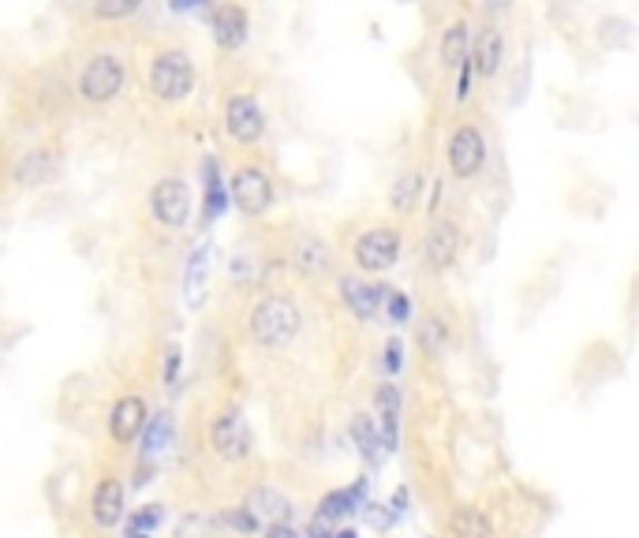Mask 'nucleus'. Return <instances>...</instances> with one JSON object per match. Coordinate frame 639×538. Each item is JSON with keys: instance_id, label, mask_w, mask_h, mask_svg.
<instances>
[{"instance_id": "f257e3e1", "label": "nucleus", "mask_w": 639, "mask_h": 538, "mask_svg": "<svg viewBox=\"0 0 639 538\" xmlns=\"http://www.w3.org/2000/svg\"><path fill=\"white\" fill-rule=\"evenodd\" d=\"M303 333V311L296 295L288 292H269L250 307L244 322V336L258 352H285V348Z\"/></svg>"}, {"instance_id": "f03ea898", "label": "nucleus", "mask_w": 639, "mask_h": 538, "mask_svg": "<svg viewBox=\"0 0 639 538\" xmlns=\"http://www.w3.org/2000/svg\"><path fill=\"white\" fill-rule=\"evenodd\" d=\"M195 82H198L195 60L176 46L157 49L150 57V65H146V90H150V98H157L161 105L187 101L195 94Z\"/></svg>"}, {"instance_id": "7ed1b4c3", "label": "nucleus", "mask_w": 639, "mask_h": 538, "mask_svg": "<svg viewBox=\"0 0 639 538\" xmlns=\"http://www.w3.org/2000/svg\"><path fill=\"white\" fill-rule=\"evenodd\" d=\"M206 446L222 463H244L250 460V427H247V415L239 404H222L209 415L206 423Z\"/></svg>"}, {"instance_id": "20e7f679", "label": "nucleus", "mask_w": 639, "mask_h": 538, "mask_svg": "<svg viewBox=\"0 0 639 538\" xmlns=\"http://www.w3.org/2000/svg\"><path fill=\"white\" fill-rule=\"evenodd\" d=\"M128 87V65L117 52H94L76 76V94L87 105H112Z\"/></svg>"}, {"instance_id": "39448f33", "label": "nucleus", "mask_w": 639, "mask_h": 538, "mask_svg": "<svg viewBox=\"0 0 639 538\" xmlns=\"http://www.w3.org/2000/svg\"><path fill=\"white\" fill-rule=\"evenodd\" d=\"M191 214H195V195L184 176L154 179V187L146 192V217H150L157 228L180 232V228H187Z\"/></svg>"}, {"instance_id": "423d86ee", "label": "nucleus", "mask_w": 639, "mask_h": 538, "mask_svg": "<svg viewBox=\"0 0 639 538\" xmlns=\"http://www.w3.org/2000/svg\"><path fill=\"white\" fill-rule=\"evenodd\" d=\"M404 236L393 225H371L352 239V262L363 277H382L401 262Z\"/></svg>"}, {"instance_id": "0eeeda50", "label": "nucleus", "mask_w": 639, "mask_h": 538, "mask_svg": "<svg viewBox=\"0 0 639 538\" xmlns=\"http://www.w3.org/2000/svg\"><path fill=\"white\" fill-rule=\"evenodd\" d=\"M228 198H233L244 217H266L277 203L274 176L255 162H244L228 179Z\"/></svg>"}, {"instance_id": "6e6552de", "label": "nucleus", "mask_w": 639, "mask_h": 538, "mask_svg": "<svg viewBox=\"0 0 639 538\" xmlns=\"http://www.w3.org/2000/svg\"><path fill=\"white\" fill-rule=\"evenodd\" d=\"M490 146L486 135L475 128V124H456L445 139V165L453 179H475L486 168Z\"/></svg>"}, {"instance_id": "1a4fd4ad", "label": "nucleus", "mask_w": 639, "mask_h": 538, "mask_svg": "<svg viewBox=\"0 0 639 538\" xmlns=\"http://www.w3.org/2000/svg\"><path fill=\"white\" fill-rule=\"evenodd\" d=\"M87 516L98 531H112V527L124 524V516H128V487H124L117 471H105L94 479L87 493Z\"/></svg>"}, {"instance_id": "9d476101", "label": "nucleus", "mask_w": 639, "mask_h": 538, "mask_svg": "<svg viewBox=\"0 0 639 538\" xmlns=\"http://www.w3.org/2000/svg\"><path fill=\"white\" fill-rule=\"evenodd\" d=\"M266 128H269L266 113H262L255 94H233V98L225 101V131L236 146H244V150L258 146L266 139Z\"/></svg>"}, {"instance_id": "9b49d317", "label": "nucleus", "mask_w": 639, "mask_h": 538, "mask_svg": "<svg viewBox=\"0 0 639 538\" xmlns=\"http://www.w3.org/2000/svg\"><path fill=\"white\" fill-rule=\"evenodd\" d=\"M146 419H150V408H146L142 393H124L112 400L109 419H105V434H109L112 449H131L139 441Z\"/></svg>"}, {"instance_id": "f8f14e48", "label": "nucleus", "mask_w": 639, "mask_h": 538, "mask_svg": "<svg viewBox=\"0 0 639 538\" xmlns=\"http://www.w3.org/2000/svg\"><path fill=\"white\" fill-rule=\"evenodd\" d=\"M460 247H464V232L453 217H438L423 236V258L434 273H449L456 266Z\"/></svg>"}, {"instance_id": "ddd939ff", "label": "nucleus", "mask_w": 639, "mask_h": 538, "mask_svg": "<svg viewBox=\"0 0 639 538\" xmlns=\"http://www.w3.org/2000/svg\"><path fill=\"white\" fill-rule=\"evenodd\" d=\"M401 411H404V393L393 382H385L374 389V419H379V438L385 457L401 449Z\"/></svg>"}, {"instance_id": "4468645a", "label": "nucleus", "mask_w": 639, "mask_h": 538, "mask_svg": "<svg viewBox=\"0 0 639 538\" xmlns=\"http://www.w3.org/2000/svg\"><path fill=\"white\" fill-rule=\"evenodd\" d=\"M60 168H65V157H60V150L52 143L30 146V150L16 162V184L19 187H46L60 176Z\"/></svg>"}, {"instance_id": "2eb2a0df", "label": "nucleus", "mask_w": 639, "mask_h": 538, "mask_svg": "<svg viewBox=\"0 0 639 538\" xmlns=\"http://www.w3.org/2000/svg\"><path fill=\"white\" fill-rule=\"evenodd\" d=\"M292 270L299 273L303 281H322L333 273V247L326 244L322 236H314V232H307V236H299L296 244H292Z\"/></svg>"}, {"instance_id": "dca6fc26", "label": "nucleus", "mask_w": 639, "mask_h": 538, "mask_svg": "<svg viewBox=\"0 0 639 538\" xmlns=\"http://www.w3.org/2000/svg\"><path fill=\"white\" fill-rule=\"evenodd\" d=\"M239 505H244L247 516H250V520H255L258 527L292 524V501H288L277 487H269V482H258V487H250Z\"/></svg>"}, {"instance_id": "f3484780", "label": "nucleus", "mask_w": 639, "mask_h": 538, "mask_svg": "<svg viewBox=\"0 0 639 538\" xmlns=\"http://www.w3.org/2000/svg\"><path fill=\"white\" fill-rule=\"evenodd\" d=\"M385 284H371L363 277H341V300L360 322H374L382 314V303H385Z\"/></svg>"}, {"instance_id": "a211bd4d", "label": "nucleus", "mask_w": 639, "mask_h": 538, "mask_svg": "<svg viewBox=\"0 0 639 538\" xmlns=\"http://www.w3.org/2000/svg\"><path fill=\"white\" fill-rule=\"evenodd\" d=\"M366 490H371V479H366V475H360V479H355L352 487L322 493V501L314 505V512L326 516L333 527H341L344 520H348V516H355V512H360L363 505H366Z\"/></svg>"}, {"instance_id": "6ab92c4d", "label": "nucleus", "mask_w": 639, "mask_h": 538, "mask_svg": "<svg viewBox=\"0 0 639 538\" xmlns=\"http://www.w3.org/2000/svg\"><path fill=\"white\" fill-rule=\"evenodd\" d=\"M247 38H250L247 8H239V4H222V8H217V16H214V41H217V46L228 49V52H236V49L247 46Z\"/></svg>"}, {"instance_id": "aec40b11", "label": "nucleus", "mask_w": 639, "mask_h": 538, "mask_svg": "<svg viewBox=\"0 0 639 538\" xmlns=\"http://www.w3.org/2000/svg\"><path fill=\"white\" fill-rule=\"evenodd\" d=\"M173 441H176V415L173 411H157V415L146 419V427H142V434L135 446H142L146 463H157L165 452L173 449Z\"/></svg>"}, {"instance_id": "412c9836", "label": "nucleus", "mask_w": 639, "mask_h": 538, "mask_svg": "<svg viewBox=\"0 0 639 538\" xmlns=\"http://www.w3.org/2000/svg\"><path fill=\"white\" fill-rule=\"evenodd\" d=\"M468 60L479 79H498L501 65H505V35L498 27H486L483 38L475 41V49L468 52Z\"/></svg>"}, {"instance_id": "4be33fe9", "label": "nucleus", "mask_w": 639, "mask_h": 538, "mask_svg": "<svg viewBox=\"0 0 639 538\" xmlns=\"http://www.w3.org/2000/svg\"><path fill=\"white\" fill-rule=\"evenodd\" d=\"M445 531L449 538H498L494 520H490V512L479 509V505H456L445 520Z\"/></svg>"}, {"instance_id": "5701e85b", "label": "nucleus", "mask_w": 639, "mask_h": 538, "mask_svg": "<svg viewBox=\"0 0 639 538\" xmlns=\"http://www.w3.org/2000/svg\"><path fill=\"white\" fill-rule=\"evenodd\" d=\"M225 209H228V187L222 165H217V157H203V221L214 225V221H222Z\"/></svg>"}, {"instance_id": "b1692460", "label": "nucleus", "mask_w": 639, "mask_h": 538, "mask_svg": "<svg viewBox=\"0 0 639 538\" xmlns=\"http://www.w3.org/2000/svg\"><path fill=\"white\" fill-rule=\"evenodd\" d=\"M348 438H352L355 452H360V460L371 463V468L385 457L382 438H379V427H374L371 411H355V415L348 419Z\"/></svg>"}, {"instance_id": "393cba45", "label": "nucleus", "mask_w": 639, "mask_h": 538, "mask_svg": "<svg viewBox=\"0 0 639 538\" xmlns=\"http://www.w3.org/2000/svg\"><path fill=\"white\" fill-rule=\"evenodd\" d=\"M423 173L419 168H407V173H401L393 179V187H390V209L393 214H415V206H419V195H423Z\"/></svg>"}, {"instance_id": "a878e982", "label": "nucleus", "mask_w": 639, "mask_h": 538, "mask_svg": "<svg viewBox=\"0 0 639 538\" xmlns=\"http://www.w3.org/2000/svg\"><path fill=\"white\" fill-rule=\"evenodd\" d=\"M442 65L445 68H460L468 60V52H471V27H468V19H453L445 30H442Z\"/></svg>"}, {"instance_id": "bb28decb", "label": "nucleus", "mask_w": 639, "mask_h": 538, "mask_svg": "<svg viewBox=\"0 0 639 538\" xmlns=\"http://www.w3.org/2000/svg\"><path fill=\"white\" fill-rule=\"evenodd\" d=\"M419 344H423V352L438 359L449 352V344H453V322L445 319V314H426L423 319V330H419Z\"/></svg>"}, {"instance_id": "cd10ccee", "label": "nucleus", "mask_w": 639, "mask_h": 538, "mask_svg": "<svg viewBox=\"0 0 639 538\" xmlns=\"http://www.w3.org/2000/svg\"><path fill=\"white\" fill-rule=\"evenodd\" d=\"M161 524H165V505L150 501L124 516V535H154V531H161Z\"/></svg>"}, {"instance_id": "c85d7f7f", "label": "nucleus", "mask_w": 639, "mask_h": 538, "mask_svg": "<svg viewBox=\"0 0 639 538\" xmlns=\"http://www.w3.org/2000/svg\"><path fill=\"white\" fill-rule=\"evenodd\" d=\"M146 0H94V19L101 23H120V19H131Z\"/></svg>"}, {"instance_id": "c756f323", "label": "nucleus", "mask_w": 639, "mask_h": 538, "mask_svg": "<svg viewBox=\"0 0 639 538\" xmlns=\"http://www.w3.org/2000/svg\"><path fill=\"white\" fill-rule=\"evenodd\" d=\"M209 255H214V247L209 244H198L195 247V255L187 258V273H184V292L191 295L198 284L206 281V273H209Z\"/></svg>"}, {"instance_id": "7c9ffc66", "label": "nucleus", "mask_w": 639, "mask_h": 538, "mask_svg": "<svg viewBox=\"0 0 639 538\" xmlns=\"http://www.w3.org/2000/svg\"><path fill=\"white\" fill-rule=\"evenodd\" d=\"M385 319H390V325H404L407 319H412V295L407 292H385V303H382Z\"/></svg>"}, {"instance_id": "2f4dec72", "label": "nucleus", "mask_w": 639, "mask_h": 538, "mask_svg": "<svg viewBox=\"0 0 639 538\" xmlns=\"http://www.w3.org/2000/svg\"><path fill=\"white\" fill-rule=\"evenodd\" d=\"M222 524L228 527V531H236V535H262V527L250 520L244 505H233V509H225L222 512Z\"/></svg>"}, {"instance_id": "473e14b6", "label": "nucleus", "mask_w": 639, "mask_h": 538, "mask_svg": "<svg viewBox=\"0 0 639 538\" xmlns=\"http://www.w3.org/2000/svg\"><path fill=\"white\" fill-rule=\"evenodd\" d=\"M382 371L390 374V378H396L404 371V341L401 336H390V341H385V348H382Z\"/></svg>"}, {"instance_id": "72a5a7b5", "label": "nucleus", "mask_w": 639, "mask_h": 538, "mask_svg": "<svg viewBox=\"0 0 639 538\" xmlns=\"http://www.w3.org/2000/svg\"><path fill=\"white\" fill-rule=\"evenodd\" d=\"M180 366H184V348L180 344H169V348H165V363H161V382L165 385L180 382Z\"/></svg>"}, {"instance_id": "f704fd0d", "label": "nucleus", "mask_w": 639, "mask_h": 538, "mask_svg": "<svg viewBox=\"0 0 639 538\" xmlns=\"http://www.w3.org/2000/svg\"><path fill=\"white\" fill-rule=\"evenodd\" d=\"M333 531H337V527H333L326 516H318V512H311V520H307V538H333Z\"/></svg>"}, {"instance_id": "c9c22d12", "label": "nucleus", "mask_w": 639, "mask_h": 538, "mask_svg": "<svg viewBox=\"0 0 639 538\" xmlns=\"http://www.w3.org/2000/svg\"><path fill=\"white\" fill-rule=\"evenodd\" d=\"M262 538H303L296 531V524H269V527H262Z\"/></svg>"}, {"instance_id": "e433bc0d", "label": "nucleus", "mask_w": 639, "mask_h": 538, "mask_svg": "<svg viewBox=\"0 0 639 538\" xmlns=\"http://www.w3.org/2000/svg\"><path fill=\"white\" fill-rule=\"evenodd\" d=\"M385 509H390V516H393V520H401V516H404V509H407V487H396V490H393V498H390V505H385Z\"/></svg>"}, {"instance_id": "4c0bfd02", "label": "nucleus", "mask_w": 639, "mask_h": 538, "mask_svg": "<svg viewBox=\"0 0 639 538\" xmlns=\"http://www.w3.org/2000/svg\"><path fill=\"white\" fill-rule=\"evenodd\" d=\"M206 0H169L173 12H191V8H203Z\"/></svg>"}, {"instance_id": "58836bf2", "label": "nucleus", "mask_w": 639, "mask_h": 538, "mask_svg": "<svg viewBox=\"0 0 639 538\" xmlns=\"http://www.w3.org/2000/svg\"><path fill=\"white\" fill-rule=\"evenodd\" d=\"M333 538H360V531H355V527H348V524H341L337 531H333Z\"/></svg>"}, {"instance_id": "ea45409f", "label": "nucleus", "mask_w": 639, "mask_h": 538, "mask_svg": "<svg viewBox=\"0 0 639 538\" xmlns=\"http://www.w3.org/2000/svg\"><path fill=\"white\" fill-rule=\"evenodd\" d=\"M124 538H154V535H124Z\"/></svg>"}]
</instances>
